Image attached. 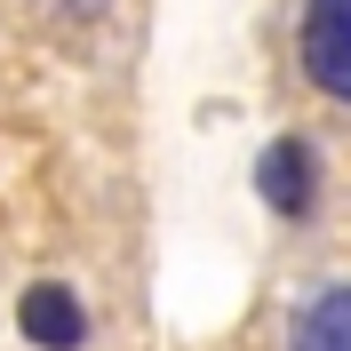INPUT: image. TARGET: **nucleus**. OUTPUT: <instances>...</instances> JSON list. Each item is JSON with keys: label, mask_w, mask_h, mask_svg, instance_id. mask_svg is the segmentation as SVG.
Listing matches in <instances>:
<instances>
[{"label": "nucleus", "mask_w": 351, "mask_h": 351, "mask_svg": "<svg viewBox=\"0 0 351 351\" xmlns=\"http://www.w3.org/2000/svg\"><path fill=\"white\" fill-rule=\"evenodd\" d=\"M304 72L351 104V0H304Z\"/></svg>", "instance_id": "obj_1"}, {"label": "nucleus", "mask_w": 351, "mask_h": 351, "mask_svg": "<svg viewBox=\"0 0 351 351\" xmlns=\"http://www.w3.org/2000/svg\"><path fill=\"white\" fill-rule=\"evenodd\" d=\"M16 328L32 335L40 351H72V343L88 335V319H80V304H72V287L40 280V287H24V304H16Z\"/></svg>", "instance_id": "obj_2"}, {"label": "nucleus", "mask_w": 351, "mask_h": 351, "mask_svg": "<svg viewBox=\"0 0 351 351\" xmlns=\"http://www.w3.org/2000/svg\"><path fill=\"white\" fill-rule=\"evenodd\" d=\"M256 192H263L271 216H304L311 208V152L295 144V136H280V144L256 160Z\"/></svg>", "instance_id": "obj_3"}, {"label": "nucleus", "mask_w": 351, "mask_h": 351, "mask_svg": "<svg viewBox=\"0 0 351 351\" xmlns=\"http://www.w3.org/2000/svg\"><path fill=\"white\" fill-rule=\"evenodd\" d=\"M287 351H351V287H328L295 311L287 328Z\"/></svg>", "instance_id": "obj_4"}]
</instances>
